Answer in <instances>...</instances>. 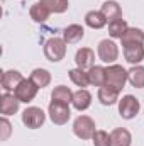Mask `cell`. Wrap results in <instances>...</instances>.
<instances>
[{"label":"cell","mask_w":144,"mask_h":146,"mask_svg":"<svg viewBox=\"0 0 144 146\" xmlns=\"http://www.w3.org/2000/svg\"><path fill=\"white\" fill-rule=\"evenodd\" d=\"M127 29H129V26H127V22L122 17L108 22V34H110V37H114V39H120Z\"/></svg>","instance_id":"603a6c76"},{"label":"cell","mask_w":144,"mask_h":146,"mask_svg":"<svg viewBox=\"0 0 144 146\" xmlns=\"http://www.w3.org/2000/svg\"><path fill=\"white\" fill-rule=\"evenodd\" d=\"M105 72H107L105 85L117 90V92H122V88L126 87V82H129L127 70H124L120 65H110L105 68Z\"/></svg>","instance_id":"7a4b0ae2"},{"label":"cell","mask_w":144,"mask_h":146,"mask_svg":"<svg viewBox=\"0 0 144 146\" xmlns=\"http://www.w3.org/2000/svg\"><path fill=\"white\" fill-rule=\"evenodd\" d=\"M98 58L104 63H114L119 58V46L110 39H102L98 42Z\"/></svg>","instance_id":"ba28073f"},{"label":"cell","mask_w":144,"mask_h":146,"mask_svg":"<svg viewBox=\"0 0 144 146\" xmlns=\"http://www.w3.org/2000/svg\"><path fill=\"white\" fill-rule=\"evenodd\" d=\"M107 19L100 10H90L85 14V24L92 29H102L104 26H107Z\"/></svg>","instance_id":"e0dca14e"},{"label":"cell","mask_w":144,"mask_h":146,"mask_svg":"<svg viewBox=\"0 0 144 146\" xmlns=\"http://www.w3.org/2000/svg\"><path fill=\"white\" fill-rule=\"evenodd\" d=\"M70 80H71L76 87H80V88H85V87L90 85L88 73L85 72V70H81V68H78V66L70 70Z\"/></svg>","instance_id":"484cf974"},{"label":"cell","mask_w":144,"mask_h":146,"mask_svg":"<svg viewBox=\"0 0 144 146\" xmlns=\"http://www.w3.org/2000/svg\"><path fill=\"white\" fill-rule=\"evenodd\" d=\"M88 80H90V85H95V87H104L105 85V78H107V72L104 66H92L88 70Z\"/></svg>","instance_id":"44dd1931"},{"label":"cell","mask_w":144,"mask_h":146,"mask_svg":"<svg viewBox=\"0 0 144 146\" xmlns=\"http://www.w3.org/2000/svg\"><path fill=\"white\" fill-rule=\"evenodd\" d=\"M44 56L51 63H58L66 56V41L63 37H49L44 42Z\"/></svg>","instance_id":"6da1fadb"},{"label":"cell","mask_w":144,"mask_h":146,"mask_svg":"<svg viewBox=\"0 0 144 146\" xmlns=\"http://www.w3.org/2000/svg\"><path fill=\"white\" fill-rule=\"evenodd\" d=\"M85 36V29L80 24H71L63 31V39L66 41V44H76L80 42Z\"/></svg>","instance_id":"9a60e30c"},{"label":"cell","mask_w":144,"mask_h":146,"mask_svg":"<svg viewBox=\"0 0 144 146\" xmlns=\"http://www.w3.org/2000/svg\"><path fill=\"white\" fill-rule=\"evenodd\" d=\"M75 63H76L78 68H81L85 72L90 70L92 66H95V53H93V49H90V48L78 49L76 54H75Z\"/></svg>","instance_id":"30bf717a"},{"label":"cell","mask_w":144,"mask_h":146,"mask_svg":"<svg viewBox=\"0 0 144 146\" xmlns=\"http://www.w3.org/2000/svg\"><path fill=\"white\" fill-rule=\"evenodd\" d=\"M19 104H20V100L14 94H10V92L2 94V97H0V112H2V115H5V117L14 115L19 110Z\"/></svg>","instance_id":"9c48e42d"},{"label":"cell","mask_w":144,"mask_h":146,"mask_svg":"<svg viewBox=\"0 0 144 146\" xmlns=\"http://www.w3.org/2000/svg\"><path fill=\"white\" fill-rule=\"evenodd\" d=\"M122 51H124L126 61L131 63V65H139L144 60V46L143 44H127V46H122Z\"/></svg>","instance_id":"8fae6325"},{"label":"cell","mask_w":144,"mask_h":146,"mask_svg":"<svg viewBox=\"0 0 144 146\" xmlns=\"http://www.w3.org/2000/svg\"><path fill=\"white\" fill-rule=\"evenodd\" d=\"M51 99H53V100H58V102L70 104V102L73 100V92L68 88V87H65V85H58V87L53 88Z\"/></svg>","instance_id":"d4e9b609"},{"label":"cell","mask_w":144,"mask_h":146,"mask_svg":"<svg viewBox=\"0 0 144 146\" xmlns=\"http://www.w3.org/2000/svg\"><path fill=\"white\" fill-rule=\"evenodd\" d=\"M48 114H49V119L53 121V124L65 126L70 121V117H71L70 104L58 102V100H51L49 102V107H48Z\"/></svg>","instance_id":"3957f363"},{"label":"cell","mask_w":144,"mask_h":146,"mask_svg":"<svg viewBox=\"0 0 144 146\" xmlns=\"http://www.w3.org/2000/svg\"><path fill=\"white\" fill-rule=\"evenodd\" d=\"M49 10H51V14H63V12H66L68 10V0H41Z\"/></svg>","instance_id":"4316f807"},{"label":"cell","mask_w":144,"mask_h":146,"mask_svg":"<svg viewBox=\"0 0 144 146\" xmlns=\"http://www.w3.org/2000/svg\"><path fill=\"white\" fill-rule=\"evenodd\" d=\"M139 109H141V104L134 95H124L119 100V115L122 119H127V121L134 119L137 115Z\"/></svg>","instance_id":"8992f818"},{"label":"cell","mask_w":144,"mask_h":146,"mask_svg":"<svg viewBox=\"0 0 144 146\" xmlns=\"http://www.w3.org/2000/svg\"><path fill=\"white\" fill-rule=\"evenodd\" d=\"M37 90H39V87H37L31 78H24V80L19 83V87L14 90V95H15L20 102L29 104V102H32V100L36 99Z\"/></svg>","instance_id":"5b68a950"},{"label":"cell","mask_w":144,"mask_h":146,"mask_svg":"<svg viewBox=\"0 0 144 146\" xmlns=\"http://www.w3.org/2000/svg\"><path fill=\"white\" fill-rule=\"evenodd\" d=\"M95 121L88 115H78L75 121H73V133L76 138L80 139H92L93 134H95Z\"/></svg>","instance_id":"277c9868"},{"label":"cell","mask_w":144,"mask_h":146,"mask_svg":"<svg viewBox=\"0 0 144 146\" xmlns=\"http://www.w3.org/2000/svg\"><path fill=\"white\" fill-rule=\"evenodd\" d=\"M100 12L105 15V19H107L108 22L122 17V9H120V5H119L117 2H114V0H107V2H104Z\"/></svg>","instance_id":"d6986e66"},{"label":"cell","mask_w":144,"mask_h":146,"mask_svg":"<svg viewBox=\"0 0 144 146\" xmlns=\"http://www.w3.org/2000/svg\"><path fill=\"white\" fill-rule=\"evenodd\" d=\"M29 15H31V19L37 22V24H42V22H46L48 19H49V15H51V10L42 3V2H37L34 3L32 7H31V10H29Z\"/></svg>","instance_id":"ac0fdd59"},{"label":"cell","mask_w":144,"mask_h":146,"mask_svg":"<svg viewBox=\"0 0 144 146\" xmlns=\"http://www.w3.org/2000/svg\"><path fill=\"white\" fill-rule=\"evenodd\" d=\"M46 121V114L41 107H27L22 112V122L29 129H39Z\"/></svg>","instance_id":"52a82bcc"},{"label":"cell","mask_w":144,"mask_h":146,"mask_svg":"<svg viewBox=\"0 0 144 146\" xmlns=\"http://www.w3.org/2000/svg\"><path fill=\"white\" fill-rule=\"evenodd\" d=\"M129 83L136 88H144V66L141 65H134L129 72Z\"/></svg>","instance_id":"7402d4cb"},{"label":"cell","mask_w":144,"mask_h":146,"mask_svg":"<svg viewBox=\"0 0 144 146\" xmlns=\"http://www.w3.org/2000/svg\"><path fill=\"white\" fill-rule=\"evenodd\" d=\"M119 94L120 92L104 85V87L98 88V100H100L102 106H114L115 102H119Z\"/></svg>","instance_id":"ffe728a7"},{"label":"cell","mask_w":144,"mask_h":146,"mask_svg":"<svg viewBox=\"0 0 144 146\" xmlns=\"http://www.w3.org/2000/svg\"><path fill=\"white\" fill-rule=\"evenodd\" d=\"M73 107L80 112L87 110L92 106V94L87 90V88H80L76 92H73V100H71Z\"/></svg>","instance_id":"4fadbf2b"},{"label":"cell","mask_w":144,"mask_h":146,"mask_svg":"<svg viewBox=\"0 0 144 146\" xmlns=\"http://www.w3.org/2000/svg\"><path fill=\"white\" fill-rule=\"evenodd\" d=\"M22 80H24V76H22L20 72H17V70H7V72L2 73V88L5 92H14Z\"/></svg>","instance_id":"7c38bea8"},{"label":"cell","mask_w":144,"mask_h":146,"mask_svg":"<svg viewBox=\"0 0 144 146\" xmlns=\"http://www.w3.org/2000/svg\"><path fill=\"white\" fill-rule=\"evenodd\" d=\"M0 129H2L0 139H2V141H7V139H9V136H10V133H12V126H10V122L7 121V117H5V115L0 119Z\"/></svg>","instance_id":"f1b7e54d"},{"label":"cell","mask_w":144,"mask_h":146,"mask_svg":"<svg viewBox=\"0 0 144 146\" xmlns=\"http://www.w3.org/2000/svg\"><path fill=\"white\" fill-rule=\"evenodd\" d=\"M120 42L122 46H127V44H144V31L139 27H129L124 36L120 37Z\"/></svg>","instance_id":"2e32d148"},{"label":"cell","mask_w":144,"mask_h":146,"mask_svg":"<svg viewBox=\"0 0 144 146\" xmlns=\"http://www.w3.org/2000/svg\"><path fill=\"white\" fill-rule=\"evenodd\" d=\"M29 78L36 83L39 88H44V87H48V85L51 83V73L48 72V70H44V68H36V70H32V73H31Z\"/></svg>","instance_id":"cb8c5ba5"},{"label":"cell","mask_w":144,"mask_h":146,"mask_svg":"<svg viewBox=\"0 0 144 146\" xmlns=\"http://www.w3.org/2000/svg\"><path fill=\"white\" fill-rule=\"evenodd\" d=\"M92 141H93V146H112V138L104 129H97Z\"/></svg>","instance_id":"83f0119b"},{"label":"cell","mask_w":144,"mask_h":146,"mask_svg":"<svg viewBox=\"0 0 144 146\" xmlns=\"http://www.w3.org/2000/svg\"><path fill=\"white\" fill-rule=\"evenodd\" d=\"M112 146H131L132 145V136L126 127H115L110 133Z\"/></svg>","instance_id":"5bb4252c"}]
</instances>
